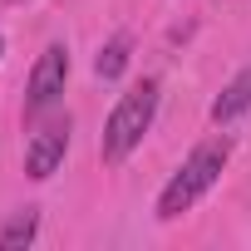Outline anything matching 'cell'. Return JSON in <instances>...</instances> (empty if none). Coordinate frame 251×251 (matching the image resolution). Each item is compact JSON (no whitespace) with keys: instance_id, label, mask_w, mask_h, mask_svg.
<instances>
[{"instance_id":"8992f818","label":"cell","mask_w":251,"mask_h":251,"mask_svg":"<svg viewBox=\"0 0 251 251\" xmlns=\"http://www.w3.org/2000/svg\"><path fill=\"white\" fill-rule=\"evenodd\" d=\"M35 231H40V212H35V207L15 212L5 226H0V251H20V246H30Z\"/></svg>"},{"instance_id":"7a4b0ae2","label":"cell","mask_w":251,"mask_h":251,"mask_svg":"<svg viewBox=\"0 0 251 251\" xmlns=\"http://www.w3.org/2000/svg\"><path fill=\"white\" fill-rule=\"evenodd\" d=\"M158 94H163L158 79H138L128 94L113 103V113L103 123V138H99L103 163H123V158L143 143V133L153 128V113H158Z\"/></svg>"},{"instance_id":"6da1fadb","label":"cell","mask_w":251,"mask_h":251,"mask_svg":"<svg viewBox=\"0 0 251 251\" xmlns=\"http://www.w3.org/2000/svg\"><path fill=\"white\" fill-rule=\"evenodd\" d=\"M226 158H231V143H226V138L197 143V148L187 153V163H182V168L168 177V187L158 192V217L173 222V217H182L202 192H212L217 177H222V168H226Z\"/></svg>"},{"instance_id":"277c9868","label":"cell","mask_w":251,"mask_h":251,"mask_svg":"<svg viewBox=\"0 0 251 251\" xmlns=\"http://www.w3.org/2000/svg\"><path fill=\"white\" fill-rule=\"evenodd\" d=\"M64 153H69V118H50L45 128L30 138V148H25V173L35 182H45V177L59 173Z\"/></svg>"},{"instance_id":"5b68a950","label":"cell","mask_w":251,"mask_h":251,"mask_svg":"<svg viewBox=\"0 0 251 251\" xmlns=\"http://www.w3.org/2000/svg\"><path fill=\"white\" fill-rule=\"evenodd\" d=\"M251 108V64L217 94V103H212V123H217V128H222V123H231V118H241Z\"/></svg>"},{"instance_id":"3957f363","label":"cell","mask_w":251,"mask_h":251,"mask_svg":"<svg viewBox=\"0 0 251 251\" xmlns=\"http://www.w3.org/2000/svg\"><path fill=\"white\" fill-rule=\"evenodd\" d=\"M64 84H69V50H64V45H50V50L35 59V69H30V84H25V113L35 118V113L54 108L59 94H64Z\"/></svg>"},{"instance_id":"52a82bcc","label":"cell","mask_w":251,"mask_h":251,"mask_svg":"<svg viewBox=\"0 0 251 251\" xmlns=\"http://www.w3.org/2000/svg\"><path fill=\"white\" fill-rule=\"evenodd\" d=\"M128 50H133V45H128V35L108 40V45L99 50V59H94V74H99V79H118L123 69H128Z\"/></svg>"}]
</instances>
